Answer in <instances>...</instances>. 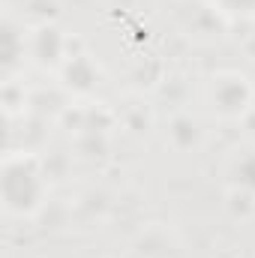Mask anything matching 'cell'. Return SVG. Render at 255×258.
I'll return each instance as SVG.
<instances>
[{"instance_id": "6da1fadb", "label": "cell", "mask_w": 255, "mask_h": 258, "mask_svg": "<svg viewBox=\"0 0 255 258\" xmlns=\"http://www.w3.org/2000/svg\"><path fill=\"white\" fill-rule=\"evenodd\" d=\"M24 171H21V159H6L3 165V201H6V210L9 213H33L42 201V180H39V171L30 165V174L27 180H21Z\"/></svg>"}, {"instance_id": "7a4b0ae2", "label": "cell", "mask_w": 255, "mask_h": 258, "mask_svg": "<svg viewBox=\"0 0 255 258\" xmlns=\"http://www.w3.org/2000/svg\"><path fill=\"white\" fill-rule=\"evenodd\" d=\"M207 99H210L213 111H219L222 117H240L252 102L249 78L240 75V72H219V75L210 78Z\"/></svg>"}, {"instance_id": "3957f363", "label": "cell", "mask_w": 255, "mask_h": 258, "mask_svg": "<svg viewBox=\"0 0 255 258\" xmlns=\"http://www.w3.org/2000/svg\"><path fill=\"white\" fill-rule=\"evenodd\" d=\"M219 6V12L234 15V18H255V0H210Z\"/></svg>"}]
</instances>
